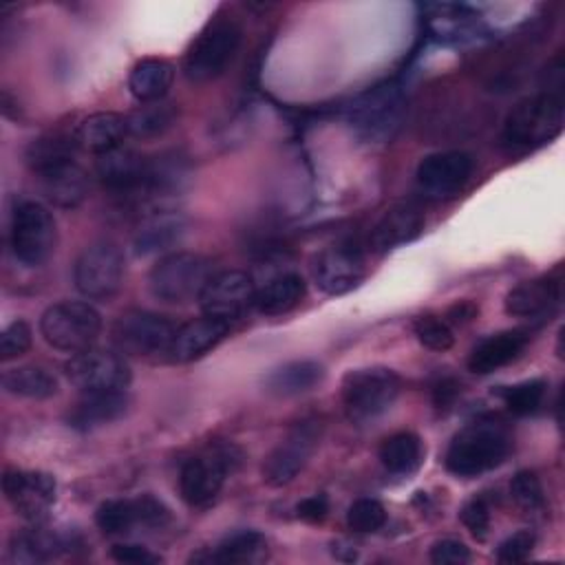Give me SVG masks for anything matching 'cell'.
<instances>
[{
	"label": "cell",
	"mask_w": 565,
	"mask_h": 565,
	"mask_svg": "<svg viewBox=\"0 0 565 565\" xmlns=\"http://www.w3.org/2000/svg\"><path fill=\"white\" fill-rule=\"evenodd\" d=\"M73 137L79 150L97 157L124 143V137H128V124L126 117L117 113H93L77 124Z\"/></svg>",
	"instance_id": "4316f807"
},
{
	"label": "cell",
	"mask_w": 565,
	"mask_h": 565,
	"mask_svg": "<svg viewBox=\"0 0 565 565\" xmlns=\"http://www.w3.org/2000/svg\"><path fill=\"white\" fill-rule=\"evenodd\" d=\"M561 300V278L556 276H539L525 282H519L505 296V313L514 318H536Z\"/></svg>",
	"instance_id": "d4e9b609"
},
{
	"label": "cell",
	"mask_w": 565,
	"mask_h": 565,
	"mask_svg": "<svg viewBox=\"0 0 565 565\" xmlns=\"http://www.w3.org/2000/svg\"><path fill=\"white\" fill-rule=\"evenodd\" d=\"M377 457L386 472L406 477V475H413L422 466L424 444H422L419 435H415L411 430H399V433L388 435L380 444Z\"/></svg>",
	"instance_id": "4dcf8cb0"
},
{
	"label": "cell",
	"mask_w": 565,
	"mask_h": 565,
	"mask_svg": "<svg viewBox=\"0 0 565 565\" xmlns=\"http://www.w3.org/2000/svg\"><path fill=\"white\" fill-rule=\"evenodd\" d=\"M512 450L510 430L494 419H479L461 428L444 457L446 470L461 479H472L501 466Z\"/></svg>",
	"instance_id": "6da1fadb"
},
{
	"label": "cell",
	"mask_w": 565,
	"mask_h": 565,
	"mask_svg": "<svg viewBox=\"0 0 565 565\" xmlns=\"http://www.w3.org/2000/svg\"><path fill=\"white\" fill-rule=\"evenodd\" d=\"M563 128V104L554 93L521 99L505 117L501 143L510 152H525L554 139Z\"/></svg>",
	"instance_id": "7a4b0ae2"
},
{
	"label": "cell",
	"mask_w": 565,
	"mask_h": 565,
	"mask_svg": "<svg viewBox=\"0 0 565 565\" xmlns=\"http://www.w3.org/2000/svg\"><path fill=\"white\" fill-rule=\"evenodd\" d=\"M102 331L99 311L82 300H62L44 309L40 333L53 349L79 353L90 349Z\"/></svg>",
	"instance_id": "52a82bcc"
},
{
	"label": "cell",
	"mask_w": 565,
	"mask_h": 565,
	"mask_svg": "<svg viewBox=\"0 0 565 565\" xmlns=\"http://www.w3.org/2000/svg\"><path fill=\"white\" fill-rule=\"evenodd\" d=\"M44 199L57 207H75L88 192V177L77 159H68L35 172Z\"/></svg>",
	"instance_id": "44dd1931"
},
{
	"label": "cell",
	"mask_w": 565,
	"mask_h": 565,
	"mask_svg": "<svg viewBox=\"0 0 565 565\" xmlns=\"http://www.w3.org/2000/svg\"><path fill=\"white\" fill-rule=\"evenodd\" d=\"M545 393H547V382L541 377L523 380L519 384H512L499 391L505 408L519 417L536 413L545 399Z\"/></svg>",
	"instance_id": "d590c367"
},
{
	"label": "cell",
	"mask_w": 565,
	"mask_h": 565,
	"mask_svg": "<svg viewBox=\"0 0 565 565\" xmlns=\"http://www.w3.org/2000/svg\"><path fill=\"white\" fill-rule=\"evenodd\" d=\"M366 276V260L360 247L338 243L322 249L313 263V280L320 291L342 296L355 289Z\"/></svg>",
	"instance_id": "ac0fdd59"
},
{
	"label": "cell",
	"mask_w": 565,
	"mask_h": 565,
	"mask_svg": "<svg viewBox=\"0 0 565 565\" xmlns=\"http://www.w3.org/2000/svg\"><path fill=\"white\" fill-rule=\"evenodd\" d=\"M174 331V322L166 316L146 309H130L115 320L113 342L121 355L150 358L168 353Z\"/></svg>",
	"instance_id": "8fae6325"
},
{
	"label": "cell",
	"mask_w": 565,
	"mask_h": 565,
	"mask_svg": "<svg viewBox=\"0 0 565 565\" xmlns=\"http://www.w3.org/2000/svg\"><path fill=\"white\" fill-rule=\"evenodd\" d=\"M170 521V510L152 494L132 499H108L97 505L95 523L104 534H126L135 527H163Z\"/></svg>",
	"instance_id": "5bb4252c"
},
{
	"label": "cell",
	"mask_w": 565,
	"mask_h": 565,
	"mask_svg": "<svg viewBox=\"0 0 565 565\" xmlns=\"http://www.w3.org/2000/svg\"><path fill=\"white\" fill-rule=\"evenodd\" d=\"M329 512V501L324 494H311L305 497L302 501H298L296 505V514L298 519L307 521V523H320Z\"/></svg>",
	"instance_id": "f6af8a7d"
},
{
	"label": "cell",
	"mask_w": 565,
	"mask_h": 565,
	"mask_svg": "<svg viewBox=\"0 0 565 565\" xmlns=\"http://www.w3.org/2000/svg\"><path fill=\"white\" fill-rule=\"evenodd\" d=\"M64 547L62 541L42 527H31L11 536L9 556L13 563H44Z\"/></svg>",
	"instance_id": "e575fe53"
},
{
	"label": "cell",
	"mask_w": 565,
	"mask_h": 565,
	"mask_svg": "<svg viewBox=\"0 0 565 565\" xmlns=\"http://www.w3.org/2000/svg\"><path fill=\"white\" fill-rule=\"evenodd\" d=\"M256 298V285L249 274L230 269L214 274L205 289L199 296V305L205 316L218 318V320H234L243 316L249 307H254Z\"/></svg>",
	"instance_id": "d6986e66"
},
{
	"label": "cell",
	"mask_w": 565,
	"mask_h": 565,
	"mask_svg": "<svg viewBox=\"0 0 565 565\" xmlns=\"http://www.w3.org/2000/svg\"><path fill=\"white\" fill-rule=\"evenodd\" d=\"M128 411L126 391L82 393V397L66 411V424L73 430L88 433L117 422Z\"/></svg>",
	"instance_id": "7402d4cb"
},
{
	"label": "cell",
	"mask_w": 565,
	"mask_h": 565,
	"mask_svg": "<svg viewBox=\"0 0 565 565\" xmlns=\"http://www.w3.org/2000/svg\"><path fill=\"white\" fill-rule=\"evenodd\" d=\"M31 347V327L24 320H13L0 335V360L9 362L24 355Z\"/></svg>",
	"instance_id": "ab89813d"
},
{
	"label": "cell",
	"mask_w": 565,
	"mask_h": 565,
	"mask_svg": "<svg viewBox=\"0 0 565 565\" xmlns=\"http://www.w3.org/2000/svg\"><path fill=\"white\" fill-rule=\"evenodd\" d=\"M475 161L463 150H444L424 157L415 170V183L428 199L455 196L470 179Z\"/></svg>",
	"instance_id": "2e32d148"
},
{
	"label": "cell",
	"mask_w": 565,
	"mask_h": 565,
	"mask_svg": "<svg viewBox=\"0 0 565 565\" xmlns=\"http://www.w3.org/2000/svg\"><path fill=\"white\" fill-rule=\"evenodd\" d=\"M402 380L393 369L364 366L342 377L344 413L355 424H369L382 417L395 404Z\"/></svg>",
	"instance_id": "277c9868"
},
{
	"label": "cell",
	"mask_w": 565,
	"mask_h": 565,
	"mask_svg": "<svg viewBox=\"0 0 565 565\" xmlns=\"http://www.w3.org/2000/svg\"><path fill=\"white\" fill-rule=\"evenodd\" d=\"M413 331H415L419 344H424L430 351H448L455 344L452 327L444 320V316L424 313V316L415 318Z\"/></svg>",
	"instance_id": "8d00e7d4"
},
{
	"label": "cell",
	"mask_w": 565,
	"mask_h": 565,
	"mask_svg": "<svg viewBox=\"0 0 565 565\" xmlns=\"http://www.w3.org/2000/svg\"><path fill=\"white\" fill-rule=\"evenodd\" d=\"M57 243V225L49 207L38 201H20L11 212L9 245L13 256L26 265L38 267L51 258Z\"/></svg>",
	"instance_id": "ba28073f"
},
{
	"label": "cell",
	"mask_w": 565,
	"mask_h": 565,
	"mask_svg": "<svg viewBox=\"0 0 565 565\" xmlns=\"http://www.w3.org/2000/svg\"><path fill=\"white\" fill-rule=\"evenodd\" d=\"M530 342V333L523 329H508L492 333L477 342L468 355V369L479 375L494 373L497 369L514 362Z\"/></svg>",
	"instance_id": "603a6c76"
},
{
	"label": "cell",
	"mask_w": 565,
	"mask_h": 565,
	"mask_svg": "<svg viewBox=\"0 0 565 565\" xmlns=\"http://www.w3.org/2000/svg\"><path fill=\"white\" fill-rule=\"evenodd\" d=\"M406 113L404 90L388 82L369 88L347 108V124L353 135L366 143H384L393 139Z\"/></svg>",
	"instance_id": "3957f363"
},
{
	"label": "cell",
	"mask_w": 565,
	"mask_h": 565,
	"mask_svg": "<svg viewBox=\"0 0 565 565\" xmlns=\"http://www.w3.org/2000/svg\"><path fill=\"white\" fill-rule=\"evenodd\" d=\"M185 234V218L170 210H157L148 214L132 238L135 254L148 256L157 252H166L177 245Z\"/></svg>",
	"instance_id": "484cf974"
},
{
	"label": "cell",
	"mask_w": 565,
	"mask_h": 565,
	"mask_svg": "<svg viewBox=\"0 0 565 565\" xmlns=\"http://www.w3.org/2000/svg\"><path fill=\"white\" fill-rule=\"evenodd\" d=\"M267 547V541L256 530H241L214 545L207 556H192V561H207V563H249L260 556Z\"/></svg>",
	"instance_id": "d6a6232c"
},
{
	"label": "cell",
	"mask_w": 565,
	"mask_h": 565,
	"mask_svg": "<svg viewBox=\"0 0 565 565\" xmlns=\"http://www.w3.org/2000/svg\"><path fill=\"white\" fill-rule=\"evenodd\" d=\"M95 174L99 183L121 199H143L148 179V159L124 143L95 157Z\"/></svg>",
	"instance_id": "e0dca14e"
},
{
	"label": "cell",
	"mask_w": 565,
	"mask_h": 565,
	"mask_svg": "<svg viewBox=\"0 0 565 565\" xmlns=\"http://www.w3.org/2000/svg\"><path fill=\"white\" fill-rule=\"evenodd\" d=\"M307 285L300 274L282 271L269 276L260 287H256L254 307L265 316H280L291 311L305 298Z\"/></svg>",
	"instance_id": "f1b7e54d"
},
{
	"label": "cell",
	"mask_w": 565,
	"mask_h": 565,
	"mask_svg": "<svg viewBox=\"0 0 565 565\" xmlns=\"http://www.w3.org/2000/svg\"><path fill=\"white\" fill-rule=\"evenodd\" d=\"M2 490L11 508L22 519L38 525L46 519L51 505L55 503L57 483L55 477L49 472L11 468L2 477Z\"/></svg>",
	"instance_id": "9a60e30c"
},
{
	"label": "cell",
	"mask_w": 565,
	"mask_h": 565,
	"mask_svg": "<svg viewBox=\"0 0 565 565\" xmlns=\"http://www.w3.org/2000/svg\"><path fill=\"white\" fill-rule=\"evenodd\" d=\"M110 556L117 563H126V565H152V563L161 561V556L152 554L148 547L137 545V543H117V545H113Z\"/></svg>",
	"instance_id": "ee69618b"
},
{
	"label": "cell",
	"mask_w": 565,
	"mask_h": 565,
	"mask_svg": "<svg viewBox=\"0 0 565 565\" xmlns=\"http://www.w3.org/2000/svg\"><path fill=\"white\" fill-rule=\"evenodd\" d=\"M477 313H479L477 305H472V302H468V300H459V302H455L452 307H448V311L444 313V320H446L450 327H452V324H466V322H470Z\"/></svg>",
	"instance_id": "7dc6e473"
},
{
	"label": "cell",
	"mask_w": 565,
	"mask_h": 565,
	"mask_svg": "<svg viewBox=\"0 0 565 565\" xmlns=\"http://www.w3.org/2000/svg\"><path fill=\"white\" fill-rule=\"evenodd\" d=\"M386 523V510L377 499H358L347 510V525L358 534L377 532Z\"/></svg>",
	"instance_id": "74e56055"
},
{
	"label": "cell",
	"mask_w": 565,
	"mask_h": 565,
	"mask_svg": "<svg viewBox=\"0 0 565 565\" xmlns=\"http://www.w3.org/2000/svg\"><path fill=\"white\" fill-rule=\"evenodd\" d=\"M430 561L435 565H461L470 561V550L457 539H441L430 545Z\"/></svg>",
	"instance_id": "7bdbcfd3"
},
{
	"label": "cell",
	"mask_w": 565,
	"mask_h": 565,
	"mask_svg": "<svg viewBox=\"0 0 565 565\" xmlns=\"http://www.w3.org/2000/svg\"><path fill=\"white\" fill-rule=\"evenodd\" d=\"M214 276L210 258L194 252H170L159 258L148 274V289L157 300L183 305L199 300Z\"/></svg>",
	"instance_id": "5b68a950"
},
{
	"label": "cell",
	"mask_w": 565,
	"mask_h": 565,
	"mask_svg": "<svg viewBox=\"0 0 565 565\" xmlns=\"http://www.w3.org/2000/svg\"><path fill=\"white\" fill-rule=\"evenodd\" d=\"M322 437V424L316 417L298 422L280 444L265 457L260 475L271 488H282L291 483L309 463L313 450Z\"/></svg>",
	"instance_id": "7c38bea8"
},
{
	"label": "cell",
	"mask_w": 565,
	"mask_h": 565,
	"mask_svg": "<svg viewBox=\"0 0 565 565\" xmlns=\"http://www.w3.org/2000/svg\"><path fill=\"white\" fill-rule=\"evenodd\" d=\"M236 461L238 452L234 446H214L207 452L190 457L179 472L181 499L190 508L210 505L218 497Z\"/></svg>",
	"instance_id": "30bf717a"
},
{
	"label": "cell",
	"mask_w": 565,
	"mask_h": 565,
	"mask_svg": "<svg viewBox=\"0 0 565 565\" xmlns=\"http://www.w3.org/2000/svg\"><path fill=\"white\" fill-rule=\"evenodd\" d=\"M2 388L26 399H49L57 393V377L42 364H22L2 373Z\"/></svg>",
	"instance_id": "1f68e13d"
},
{
	"label": "cell",
	"mask_w": 565,
	"mask_h": 565,
	"mask_svg": "<svg viewBox=\"0 0 565 565\" xmlns=\"http://www.w3.org/2000/svg\"><path fill=\"white\" fill-rule=\"evenodd\" d=\"M324 377V366L316 360H291L265 377V391L274 397H296L316 388Z\"/></svg>",
	"instance_id": "83f0119b"
},
{
	"label": "cell",
	"mask_w": 565,
	"mask_h": 565,
	"mask_svg": "<svg viewBox=\"0 0 565 565\" xmlns=\"http://www.w3.org/2000/svg\"><path fill=\"white\" fill-rule=\"evenodd\" d=\"M64 373L68 382L82 393H108V391H126L130 384V366L121 353L86 349L73 353L64 364Z\"/></svg>",
	"instance_id": "4fadbf2b"
},
{
	"label": "cell",
	"mask_w": 565,
	"mask_h": 565,
	"mask_svg": "<svg viewBox=\"0 0 565 565\" xmlns=\"http://www.w3.org/2000/svg\"><path fill=\"white\" fill-rule=\"evenodd\" d=\"M174 82V66L163 57L139 60L128 75V90L139 104L159 102Z\"/></svg>",
	"instance_id": "f546056e"
},
{
	"label": "cell",
	"mask_w": 565,
	"mask_h": 565,
	"mask_svg": "<svg viewBox=\"0 0 565 565\" xmlns=\"http://www.w3.org/2000/svg\"><path fill=\"white\" fill-rule=\"evenodd\" d=\"M126 271V258L117 243L95 241L82 249L73 267V280L77 291L88 300H108L113 298Z\"/></svg>",
	"instance_id": "9c48e42d"
},
{
	"label": "cell",
	"mask_w": 565,
	"mask_h": 565,
	"mask_svg": "<svg viewBox=\"0 0 565 565\" xmlns=\"http://www.w3.org/2000/svg\"><path fill=\"white\" fill-rule=\"evenodd\" d=\"M459 395V382L455 377H441L433 384V402L437 408H446Z\"/></svg>",
	"instance_id": "bcb514c9"
},
{
	"label": "cell",
	"mask_w": 565,
	"mask_h": 565,
	"mask_svg": "<svg viewBox=\"0 0 565 565\" xmlns=\"http://www.w3.org/2000/svg\"><path fill=\"white\" fill-rule=\"evenodd\" d=\"M424 230V214L415 205H393L375 223L371 232L373 252H388L415 241Z\"/></svg>",
	"instance_id": "cb8c5ba5"
},
{
	"label": "cell",
	"mask_w": 565,
	"mask_h": 565,
	"mask_svg": "<svg viewBox=\"0 0 565 565\" xmlns=\"http://www.w3.org/2000/svg\"><path fill=\"white\" fill-rule=\"evenodd\" d=\"M510 494L514 503L527 512H536L543 508L545 497H543V486L536 472L532 470H519L512 481H510Z\"/></svg>",
	"instance_id": "f35d334b"
},
{
	"label": "cell",
	"mask_w": 565,
	"mask_h": 565,
	"mask_svg": "<svg viewBox=\"0 0 565 565\" xmlns=\"http://www.w3.org/2000/svg\"><path fill=\"white\" fill-rule=\"evenodd\" d=\"M227 331H230V322L203 313L201 318H194L177 327L168 355L172 362H192L210 353L227 335Z\"/></svg>",
	"instance_id": "ffe728a7"
},
{
	"label": "cell",
	"mask_w": 565,
	"mask_h": 565,
	"mask_svg": "<svg viewBox=\"0 0 565 565\" xmlns=\"http://www.w3.org/2000/svg\"><path fill=\"white\" fill-rule=\"evenodd\" d=\"M174 121H177V108L166 99L141 104L126 117L128 135L137 139L161 137L166 130L174 126Z\"/></svg>",
	"instance_id": "836d02e7"
},
{
	"label": "cell",
	"mask_w": 565,
	"mask_h": 565,
	"mask_svg": "<svg viewBox=\"0 0 565 565\" xmlns=\"http://www.w3.org/2000/svg\"><path fill=\"white\" fill-rule=\"evenodd\" d=\"M536 536L530 530H519L510 534L499 547H497V561L499 563H521L525 561L534 550Z\"/></svg>",
	"instance_id": "b9f144b4"
},
{
	"label": "cell",
	"mask_w": 565,
	"mask_h": 565,
	"mask_svg": "<svg viewBox=\"0 0 565 565\" xmlns=\"http://www.w3.org/2000/svg\"><path fill=\"white\" fill-rule=\"evenodd\" d=\"M241 44V26L232 18H214L192 40L183 55V75L192 84H205L225 73Z\"/></svg>",
	"instance_id": "8992f818"
},
{
	"label": "cell",
	"mask_w": 565,
	"mask_h": 565,
	"mask_svg": "<svg viewBox=\"0 0 565 565\" xmlns=\"http://www.w3.org/2000/svg\"><path fill=\"white\" fill-rule=\"evenodd\" d=\"M459 519L475 539H479V541L486 539V534L490 530V505H488V501L483 497L468 499L459 510Z\"/></svg>",
	"instance_id": "60d3db41"
}]
</instances>
